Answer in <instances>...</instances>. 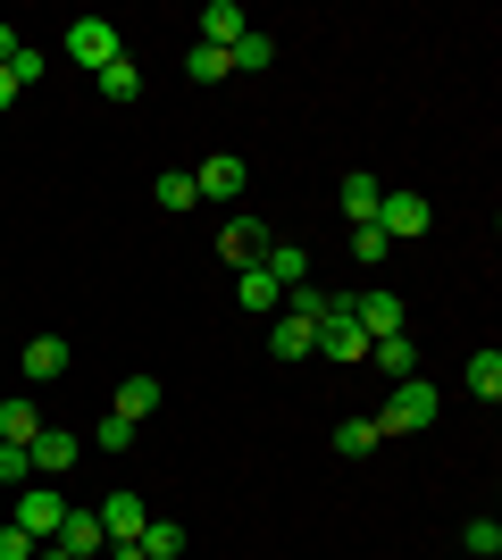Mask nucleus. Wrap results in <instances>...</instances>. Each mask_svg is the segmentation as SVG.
I'll list each match as a JSON object with an SVG mask.
<instances>
[{"label":"nucleus","instance_id":"obj_22","mask_svg":"<svg viewBox=\"0 0 502 560\" xmlns=\"http://www.w3.org/2000/svg\"><path fill=\"white\" fill-rule=\"evenodd\" d=\"M268 59H277V43H268L260 25H252V34H243V43H235V50H226V68H235V75H260V68H268Z\"/></svg>","mask_w":502,"mask_h":560},{"label":"nucleus","instance_id":"obj_9","mask_svg":"<svg viewBox=\"0 0 502 560\" xmlns=\"http://www.w3.org/2000/svg\"><path fill=\"white\" fill-rule=\"evenodd\" d=\"M243 34H252V18H243L235 0H210V9H201V43L210 50H235Z\"/></svg>","mask_w":502,"mask_h":560},{"label":"nucleus","instance_id":"obj_36","mask_svg":"<svg viewBox=\"0 0 502 560\" xmlns=\"http://www.w3.org/2000/svg\"><path fill=\"white\" fill-rule=\"evenodd\" d=\"M34 560H75V552H59V544H43V552H34Z\"/></svg>","mask_w":502,"mask_h":560},{"label":"nucleus","instance_id":"obj_18","mask_svg":"<svg viewBox=\"0 0 502 560\" xmlns=\"http://www.w3.org/2000/svg\"><path fill=\"white\" fill-rule=\"evenodd\" d=\"M151 410H160V376H126V385H118V419L143 427Z\"/></svg>","mask_w":502,"mask_h":560},{"label":"nucleus","instance_id":"obj_11","mask_svg":"<svg viewBox=\"0 0 502 560\" xmlns=\"http://www.w3.org/2000/svg\"><path fill=\"white\" fill-rule=\"evenodd\" d=\"M59 518H68V502H59V493H25V502H17V527H25L34 544L59 536Z\"/></svg>","mask_w":502,"mask_h":560},{"label":"nucleus","instance_id":"obj_2","mask_svg":"<svg viewBox=\"0 0 502 560\" xmlns=\"http://www.w3.org/2000/svg\"><path fill=\"white\" fill-rule=\"evenodd\" d=\"M59 50H68V59H75L84 75H101L109 59H126V34H118L109 18H75V25H68V43H59Z\"/></svg>","mask_w":502,"mask_h":560},{"label":"nucleus","instance_id":"obj_34","mask_svg":"<svg viewBox=\"0 0 502 560\" xmlns=\"http://www.w3.org/2000/svg\"><path fill=\"white\" fill-rule=\"evenodd\" d=\"M9 101H17V75H9V68H0V109H9Z\"/></svg>","mask_w":502,"mask_h":560},{"label":"nucleus","instance_id":"obj_4","mask_svg":"<svg viewBox=\"0 0 502 560\" xmlns=\"http://www.w3.org/2000/svg\"><path fill=\"white\" fill-rule=\"evenodd\" d=\"M352 327L369 335V343L402 335V293H352Z\"/></svg>","mask_w":502,"mask_h":560},{"label":"nucleus","instance_id":"obj_5","mask_svg":"<svg viewBox=\"0 0 502 560\" xmlns=\"http://www.w3.org/2000/svg\"><path fill=\"white\" fill-rule=\"evenodd\" d=\"M101 536H109V544H135V536H143V527H151V511H143V493H109V502H101Z\"/></svg>","mask_w":502,"mask_h":560},{"label":"nucleus","instance_id":"obj_20","mask_svg":"<svg viewBox=\"0 0 502 560\" xmlns=\"http://www.w3.org/2000/svg\"><path fill=\"white\" fill-rule=\"evenodd\" d=\"M43 435V410L34 401H0V444H34Z\"/></svg>","mask_w":502,"mask_h":560},{"label":"nucleus","instance_id":"obj_19","mask_svg":"<svg viewBox=\"0 0 502 560\" xmlns=\"http://www.w3.org/2000/svg\"><path fill=\"white\" fill-rule=\"evenodd\" d=\"M369 360H377L394 385H402V376H419V351H410V335H385V343H369Z\"/></svg>","mask_w":502,"mask_h":560},{"label":"nucleus","instance_id":"obj_8","mask_svg":"<svg viewBox=\"0 0 502 560\" xmlns=\"http://www.w3.org/2000/svg\"><path fill=\"white\" fill-rule=\"evenodd\" d=\"M268 351H277V360H318V327H311V318H293V310H277Z\"/></svg>","mask_w":502,"mask_h":560},{"label":"nucleus","instance_id":"obj_28","mask_svg":"<svg viewBox=\"0 0 502 560\" xmlns=\"http://www.w3.org/2000/svg\"><path fill=\"white\" fill-rule=\"evenodd\" d=\"M385 252H394V243H385V234L377 226H352V259H360V268H377V259Z\"/></svg>","mask_w":502,"mask_h":560},{"label":"nucleus","instance_id":"obj_31","mask_svg":"<svg viewBox=\"0 0 502 560\" xmlns=\"http://www.w3.org/2000/svg\"><path fill=\"white\" fill-rule=\"evenodd\" d=\"M135 444V419H118V410H109V419H101V452H126Z\"/></svg>","mask_w":502,"mask_h":560},{"label":"nucleus","instance_id":"obj_15","mask_svg":"<svg viewBox=\"0 0 502 560\" xmlns=\"http://www.w3.org/2000/svg\"><path fill=\"white\" fill-rule=\"evenodd\" d=\"M268 243H277V234H268V218H235V226H226V259H235V268H252Z\"/></svg>","mask_w":502,"mask_h":560},{"label":"nucleus","instance_id":"obj_21","mask_svg":"<svg viewBox=\"0 0 502 560\" xmlns=\"http://www.w3.org/2000/svg\"><path fill=\"white\" fill-rule=\"evenodd\" d=\"M377 444H385L377 419H343V427H335V452H343V460H369Z\"/></svg>","mask_w":502,"mask_h":560},{"label":"nucleus","instance_id":"obj_27","mask_svg":"<svg viewBox=\"0 0 502 560\" xmlns=\"http://www.w3.org/2000/svg\"><path fill=\"white\" fill-rule=\"evenodd\" d=\"M460 544H469L478 560H494V552H502V527H494V518H469V527H460Z\"/></svg>","mask_w":502,"mask_h":560},{"label":"nucleus","instance_id":"obj_23","mask_svg":"<svg viewBox=\"0 0 502 560\" xmlns=\"http://www.w3.org/2000/svg\"><path fill=\"white\" fill-rule=\"evenodd\" d=\"M135 544H143V560H176V552H185V527H176V518H151Z\"/></svg>","mask_w":502,"mask_h":560},{"label":"nucleus","instance_id":"obj_24","mask_svg":"<svg viewBox=\"0 0 502 560\" xmlns=\"http://www.w3.org/2000/svg\"><path fill=\"white\" fill-rule=\"evenodd\" d=\"M460 376H469V394H478V401H494V394H502V351H478Z\"/></svg>","mask_w":502,"mask_h":560},{"label":"nucleus","instance_id":"obj_29","mask_svg":"<svg viewBox=\"0 0 502 560\" xmlns=\"http://www.w3.org/2000/svg\"><path fill=\"white\" fill-rule=\"evenodd\" d=\"M34 477V460H25V444H0V486H25Z\"/></svg>","mask_w":502,"mask_h":560},{"label":"nucleus","instance_id":"obj_7","mask_svg":"<svg viewBox=\"0 0 502 560\" xmlns=\"http://www.w3.org/2000/svg\"><path fill=\"white\" fill-rule=\"evenodd\" d=\"M50 544H59V552H75V560H93V552H109V536H101V518L84 511V502H75V511L59 518V536H50Z\"/></svg>","mask_w":502,"mask_h":560},{"label":"nucleus","instance_id":"obj_35","mask_svg":"<svg viewBox=\"0 0 502 560\" xmlns=\"http://www.w3.org/2000/svg\"><path fill=\"white\" fill-rule=\"evenodd\" d=\"M109 560H143V544H109Z\"/></svg>","mask_w":502,"mask_h":560},{"label":"nucleus","instance_id":"obj_32","mask_svg":"<svg viewBox=\"0 0 502 560\" xmlns=\"http://www.w3.org/2000/svg\"><path fill=\"white\" fill-rule=\"evenodd\" d=\"M9 75H17V84H43V50L25 43V50H17V59H9Z\"/></svg>","mask_w":502,"mask_h":560},{"label":"nucleus","instance_id":"obj_3","mask_svg":"<svg viewBox=\"0 0 502 560\" xmlns=\"http://www.w3.org/2000/svg\"><path fill=\"white\" fill-rule=\"evenodd\" d=\"M369 226H377L385 243H419V234H428L435 218H428V201H419V192H385V201H377V218H369Z\"/></svg>","mask_w":502,"mask_h":560},{"label":"nucleus","instance_id":"obj_25","mask_svg":"<svg viewBox=\"0 0 502 560\" xmlns=\"http://www.w3.org/2000/svg\"><path fill=\"white\" fill-rule=\"evenodd\" d=\"M151 201H160V210H192L201 192H192V176H185V167H167L160 185H151Z\"/></svg>","mask_w":502,"mask_h":560},{"label":"nucleus","instance_id":"obj_26","mask_svg":"<svg viewBox=\"0 0 502 560\" xmlns=\"http://www.w3.org/2000/svg\"><path fill=\"white\" fill-rule=\"evenodd\" d=\"M185 75H192V84H226V75H235V68H226V50H210V43H192Z\"/></svg>","mask_w":502,"mask_h":560},{"label":"nucleus","instance_id":"obj_6","mask_svg":"<svg viewBox=\"0 0 502 560\" xmlns=\"http://www.w3.org/2000/svg\"><path fill=\"white\" fill-rule=\"evenodd\" d=\"M243 176H252V167H243V160H226V151H210V160L192 167V192H201V201H235V192H243Z\"/></svg>","mask_w":502,"mask_h":560},{"label":"nucleus","instance_id":"obj_17","mask_svg":"<svg viewBox=\"0 0 502 560\" xmlns=\"http://www.w3.org/2000/svg\"><path fill=\"white\" fill-rule=\"evenodd\" d=\"M93 84H101V101H135V93H143V68H135V50H126V59H109Z\"/></svg>","mask_w":502,"mask_h":560},{"label":"nucleus","instance_id":"obj_33","mask_svg":"<svg viewBox=\"0 0 502 560\" xmlns=\"http://www.w3.org/2000/svg\"><path fill=\"white\" fill-rule=\"evenodd\" d=\"M17 50H25V43H17V25H0V68H9V59H17Z\"/></svg>","mask_w":502,"mask_h":560},{"label":"nucleus","instance_id":"obj_12","mask_svg":"<svg viewBox=\"0 0 502 560\" xmlns=\"http://www.w3.org/2000/svg\"><path fill=\"white\" fill-rule=\"evenodd\" d=\"M235 302H243V310H285V284L252 259V268H235Z\"/></svg>","mask_w":502,"mask_h":560},{"label":"nucleus","instance_id":"obj_16","mask_svg":"<svg viewBox=\"0 0 502 560\" xmlns=\"http://www.w3.org/2000/svg\"><path fill=\"white\" fill-rule=\"evenodd\" d=\"M377 201H385V185L352 167V176H343V218H352V226H369V218H377Z\"/></svg>","mask_w":502,"mask_h":560},{"label":"nucleus","instance_id":"obj_30","mask_svg":"<svg viewBox=\"0 0 502 560\" xmlns=\"http://www.w3.org/2000/svg\"><path fill=\"white\" fill-rule=\"evenodd\" d=\"M34 552H43V544H34L17 518H9V527H0V560H34Z\"/></svg>","mask_w":502,"mask_h":560},{"label":"nucleus","instance_id":"obj_10","mask_svg":"<svg viewBox=\"0 0 502 560\" xmlns=\"http://www.w3.org/2000/svg\"><path fill=\"white\" fill-rule=\"evenodd\" d=\"M25 460H34V477H59V468H75V435L68 427H43V435L25 444Z\"/></svg>","mask_w":502,"mask_h":560},{"label":"nucleus","instance_id":"obj_1","mask_svg":"<svg viewBox=\"0 0 502 560\" xmlns=\"http://www.w3.org/2000/svg\"><path fill=\"white\" fill-rule=\"evenodd\" d=\"M419 427H435V385L428 376H402L394 401L377 410V435H419Z\"/></svg>","mask_w":502,"mask_h":560},{"label":"nucleus","instance_id":"obj_14","mask_svg":"<svg viewBox=\"0 0 502 560\" xmlns=\"http://www.w3.org/2000/svg\"><path fill=\"white\" fill-rule=\"evenodd\" d=\"M260 268H268L277 284H285V293H293V284H311V252H302V243H268V252H260Z\"/></svg>","mask_w":502,"mask_h":560},{"label":"nucleus","instance_id":"obj_13","mask_svg":"<svg viewBox=\"0 0 502 560\" xmlns=\"http://www.w3.org/2000/svg\"><path fill=\"white\" fill-rule=\"evenodd\" d=\"M25 376H34V385L68 376V335H34V343H25Z\"/></svg>","mask_w":502,"mask_h":560}]
</instances>
